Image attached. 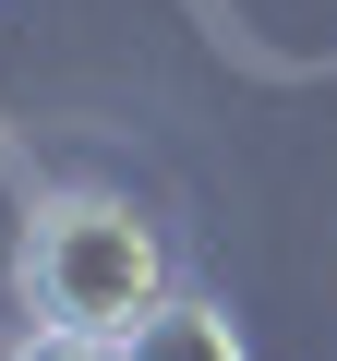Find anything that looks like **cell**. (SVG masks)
<instances>
[{
    "label": "cell",
    "mask_w": 337,
    "mask_h": 361,
    "mask_svg": "<svg viewBox=\"0 0 337 361\" xmlns=\"http://www.w3.org/2000/svg\"><path fill=\"white\" fill-rule=\"evenodd\" d=\"M13 289H25L37 325L133 337V325L168 301V253H157V229H145L121 193H37L25 253H13Z\"/></svg>",
    "instance_id": "6da1fadb"
},
{
    "label": "cell",
    "mask_w": 337,
    "mask_h": 361,
    "mask_svg": "<svg viewBox=\"0 0 337 361\" xmlns=\"http://www.w3.org/2000/svg\"><path fill=\"white\" fill-rule=\"evenodd\" d=\"M121 361H253V349H241V325H229L217 301H157V313L121 337Z\"/></svg>",
    "instance_id": "7a4b0ae2"
},
{
    "label": "cell",
    "mask_w": 337,
    "mask_h": 361,
    "mask_svg": "<svg viewBox=\"0 0 337 361\" xmlns=\"http://www.w3.org/2000/svg\"><path fill=\"white\" fill-rule=\"evenodd\" d=\"M0 361H121V337H85V325H25Z\"/></svg>",
    "instance_id": "3957f363"
}]
</instances>
